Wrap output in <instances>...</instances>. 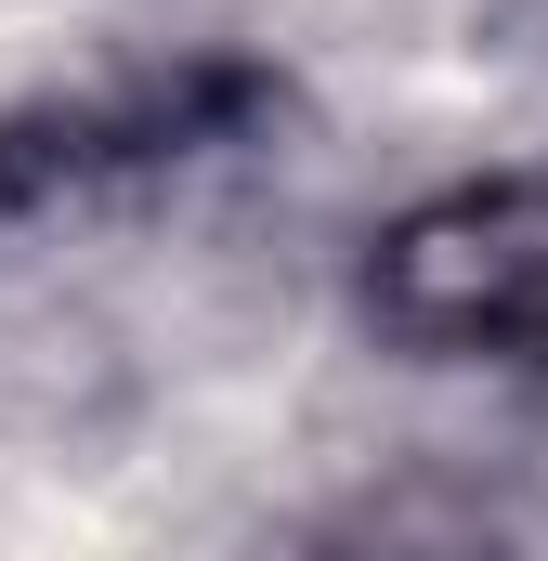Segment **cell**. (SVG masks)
I'll return each instance as SVG.
<instances>
[{"mask_svg":"<svg viewBox=\"0 0 548 561\" xmlns=\"http://www.w3.org/2000/svg\"><path fill=\"white\" fill-rule=\"evenodd\" d=\"M366 327L418 366H510L548 392V170H457L406 196L366 262H353Z\"/></svg>","mask_w":548,"mask_h":561,"instance_id":"cell-1","label":"cell"},{"mask_svg":"<svg viewBox=\"0 0 548 561\" xmlns=\"http://www.w3.org/2000/svg\"><path fill=\"white\" fill-rule=\"evenodd\" d=\"M300 561H523V536L470 496V483H444V470H406V483H379V496H353L327 536Z\"/></svg>","mask_w":548,"mask_h":561,"instance_id":"cell-2","label":"cell"}]
</instances>
